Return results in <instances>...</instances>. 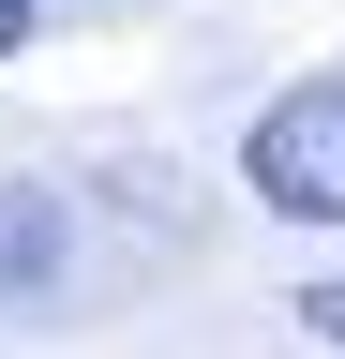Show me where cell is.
<instances>
[{
    "label": "cell",
    "instance_id": "obj_3",
    "mask_svg": "<svg viewBox=\"0 0 345 359\" xmlns=\"http://www.w3.org/2000/svg\"><path fill=\"white\" fill-rule=\"evenodd\" d=\"M300 330H330V344H345V285H300Z\"/></svg>",
    "mask_w": 345,
    "mask_h": 359
},
{
    "label": "cell",
    "instance_id": "obj_2",
    "mask_svg": "<svg viewBox=\"0 0 345 359\" xmlns=\"http://www.w3.org/2000/svg\"><path fill=\"white\" fill-rule=\"evenodd\" d=\"M46 269H60V210L30 195V180H0V299H30Z\"/></svg>",
    "mask_w": 345,
    "mask_h": 359
},
{
    "label": "cell",
    "instance_id": "obj_4",
    "mask_svg": "<svg viewBox=\"0 0 345 359\" xmlns=\"http://www.w3.org/2000/svg\"><path fill=\"white\" fill-rule=\"evenodd\" d=\"M15 45H30V0H0V60H15Z\"/></svg>",
    "mask_w": 345,
    "mask_h": 359
},
{
    "label": "cell",
    "instance_id": "obj_1",
    "mask_svg": "<svg viewBox=\"0 0 345 359\" xmlns=\"http://www.w3.org/2000/svg\"><path fill=\"white\" fill-rule=\"evenodd\" d=\"M240 180L300 224H345V75H300L271 120L240 135Z\"/></svg>",
    "mask_w": 345,
    "mask_h": 359
}]
</instances>
